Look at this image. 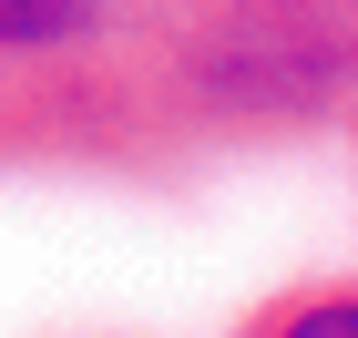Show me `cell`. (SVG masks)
Masks as SVG:
<instances>
[{
	"instance_id": "cell-2",
	"label": "cell",
	"mask_w": 358,
	"mask_h": 338,
	"mask_svg": "<svg viewBox=\"0 0 358 338\" xmlns=\"http://www.w3.org/2000/svg\"><path fill=\"white\" fill-rule=\"evenodd\" d=\"M185 41L215 164L338 134L358 103V0H185Z\"/></svg>"
},
{
	"instance_id": "cell-3",
	"label": "cell",
	"mask_w": 358,
	"mask_h": 338,
	"mask_svg": "<svg viewBox=\"0 0 358 338\" xmlns=\"http://www.w3.org/2000/svg\"><path fill=\"white\" fill-rule=\"evenodd\" d=\"M236 328H256V338H358V277H297V287H266Z\"/></svg>"
},
{
	"instance_id": "cell-1",
	"label": "cell",
	"mask_w": 358,
	"mask_h": 338,
	"mask_svg": "<svg viewBox=\"0 0 358 338\" xmlns=\"http://www.w3.org/2000/svg\"><path fill=\"white\" fill-rule=\"evenodd\" d=\"M0 154L103 174L215 164L185 0H0Z\"/></svg>"
},
{
	"instance_id": "cell-4",
	"label": "cell",
	"mask_w": 358,
	"mask_h": 338,
	"mask_svg": "<svg viewBox=\"0 0 358 338\" xmlns=\"http://www.w3.org/2000/svg\"><path fill=\"white\" fill-rule=\"evenodd\" d=\"M338 134H348V154H358V103H348V113H338Z\"/></svg>"
}]
</instances>
